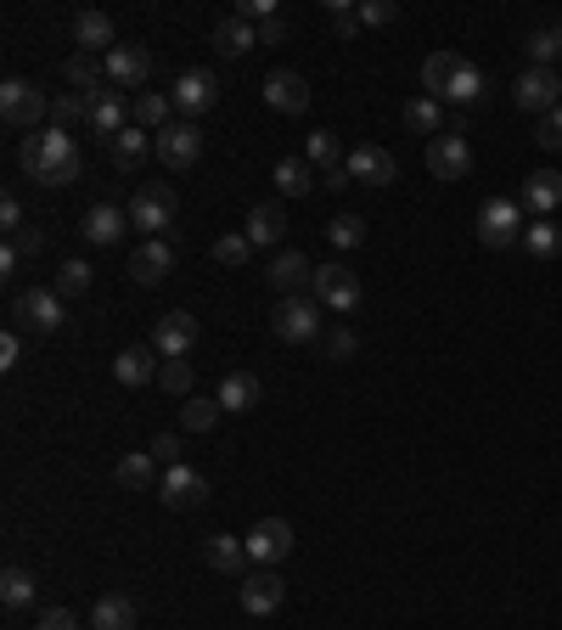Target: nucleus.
Instances as JSON below:
<instances>
[{"label": "nucleus", "instance_id": "1", "mask_svg": "<svg viewBox=\"0 0 562 630\" xmlns=\"http://www.w3.org/2000/svg\"><path fill=\"white\" fill-rule=\"evenodd\" d=\"M18 158H23V169L40 186H74L85 175V153H79V141L68 130H34V136H23Z\"/></svg>", "mask_w": 562, "mask_h": 630}, {"label": "nucleus", "instance_id": "2", "mask_svg": "<svg viewBox=\"0 0 562 630\" xmlns=\"http://www.w3.org/2000/svg\"><path fill=\"white\" fill-rule=\"evenodd\" d=\"M174 209H180L174 186H169V180H147V186H136V198H130V209H124V214H130V225L147 231V242H152V237L169 231Z\"/></svg>", "mask_w": 562, "mask_h": 630}, {"label": "nucleus", "instance_id": "3", "mask_svg": "<svg viewBox=\"0 0 562 630\" xmlns=\"http://www.w3.org/2000/svg\"><path fill=\"white\" fill-rule=\"evenodd\" d=\"M0 118L18 124V130H40V124L51 118V96L34 80H7L0 85Z\"/></svg>", "mask_w": 562, "mask_h": 630}, {"label": "nucleus", "instance_id": "4", "mask_svg": "<svg viewBox=\"0 0 562 630\" xmlns=\"http://www.w3.org/2000/svg\"><path fill=\"white\" fill-rule=\"evenodd\" d=\"M523 203L518 198H484V209H478V242L484 248H512V242H523Z\"/></svg>", "mask_w": 562, "mask_h": 630}, {"label": "nucleus", "instance_id": "5", "mask_svg": "<svg viewBox=\"0 0 562 630\" xmlns=\"http://www.w3.org/2000/svg\"><path fill=\"white\" fill-rule=\"evenodd\" d=\"M271 327H276V338H282V344H309V338H321V309H316V298L293 293V298H282V304H276Z\"/></svg>", "mask_w": 562, "mask_h": 630}, {"label": "nucleus", "instance_id": "6", "mask_svg": "<svg viewBox=\"0 0 562 630\" xmlns=\"http://www.w3.org/2000/svg\"><path fill=\"white\" fill-rule=\"evenodd\" d=\"M152 153L169 164V169H192L198 158H203V130L192 118H174V124H163V130L152 136Z\"/></svg>", "mask_w": 562, "mask_h": 630}, {"label": "nucleus", "instance_id": "7", "mask_svg": "<svg viewBox=\"0 0 562 630\" xmlns=\"http://www.w3.org/2000/svg\"><path fill=\"white\" fill-rule=\"evenodd\" d=\"M427 175L433 180H445V186H456V180H467L473 175V147H467V136H433L427 141Z\"/></svg>", "mask_w": 562, "mask_h": 630}, {"label": "nucleus", "instance_id": "8", "mask_svg": "<svg viewBox=\"0 0 562 630\" xmlns=\"http://www.w3.org/2000/svg\"><path fill=\"white\" fill-rule=\"evenodd\" d=\"M316 304H327V309H338V315H354V304H360V276L349 271V265H316Z\"/></svg>", "mask_w": 562, "mask_h": 630}, {"label": "nucleus", "instance_id": "9", "mask_svg": "<svg viewBox=\"0 0 562 630\" xmlns=\"http://www.w3.org/2000/svg\"><path fill=\"white\" fill-rule=\"evenodd\" d=\"M512 102L523 107V113H556L562 107V74H551V69H523L518 74V85H512Z\"/></svg>", "mask_w": 562, "mask_h": 630}, {"label": "nucleus", "instance_id": "10", "mask_svg": "<svg viewBox=\"0 0 562 630\" xmlns=\"http://www.w3.org/2000/svg\"><path fill=\"white\" fill-rule=\"evenodd\" d=\"M12 315H18L23 333H56L62 327V298H56V287H29V293L12 298Z\"/></svg>", "mask_w": 562, "mask_h": 630}, {"label": "nucleus", "instance_id": "11", "mask_svg": "<svg viewBox=\"0 0 562 630\" xmlns=\"http://www.w3.org/2000/svg\"><path fill=\"white\" fill-rule=\"evenodd\" d=\"M152 349L163 360H185L198 349V315H185V309H169L158 315V327H152Z\"/></svg>", "mask_w": 562, "mask_h": 630}, {"label": "nucleus", "instance_id": "12", "mask_svg": "<svg viewBox=\"0 0 562 630\" xmlns=\"http://www.w3.org/2000/svg\"><path fill=\"white\" fill-rule=\"evenodd\" d=\"M343 169H349V180H360V186H394V180H400L394 153L378 147V141H360V147L343 158Z\"/></svg>", "mask_w": 562, "mask_h": 630}, {"label": "nucleus", "instance_id": "13", "mask_svg": "<svg viewBox=\"0 0 562 630\" xmlns=\"http://www.w3.org/2000/svg\"><path fill=\"white\" fill-rule=\"evenodd\" d=\"M242 540H247V557H254L259 569H271V563L293 557V524H287V518H259Z\"/></svg>", "mask_w": 562, "mask_h": 630}, {"label": "nucleus", "instance_id": "14", "mask_svg": "<svg viewBox=\"0 0 562 630\" xmlns=\"http://www.w3.org/2000/svg\"><path fill=\"white\" fill-rule=\"evenodd\" d=\"M158 495L169 501V507L192 513V507H203V501H209V479H203L198 468L174 462V468H163V479H158Z\"/></svg>", "mask_w": 562, "mask_h": 630}, {"label": "nucleus", "instance_id": "15", "mask_svg": "<svg viewBox=\"0 0 562 630\" xmlns=\"http://www.w3.org/2000/svg\"><path fill=\"white\" fill-rule=\"evenodd\" d=\"M169 102H174L185 118H198V113H209V107L220 102V80H214L209 69H185V74L169 85Z\"/></svg>", "mask_w": 562, "mask_h": 630}, {"label": "nucleus", "instance_id": "16", "mask_svg": "<svg viewBox=\"0 0 562 630\" xmlns=\"http://www.w3.org/2000/svg\"><path fill=\"white\" fill-rule=\"evenodd\" d=\"M102 69H107V85L136 91V85H147V74H152V56H147V45H113V51L102 56Z\"/></svg>", "mask_w": 562, "mask_h": 630}, {"label": "nucleus", "instance_id": "17", "mask_svg": "<svg viewBox=\"0 0 562 630\" xmlns=\"http://www.w3.org/2000/svg\"><path fill=\"white\" fill-rule=\"evenodd\" d=\"M282 597H287V580H282V575H271V569H259V575H242V591H236L242 613H254V619L276 613V608H282Z\"/></svg>", "mask_w": 562, "mask_h": 630}, {"label": "nucleus", "instance_id": "18", "mask_svg": "<svg viewBox=\"0 0 562 630\" xmlns=\"http://www.w3.org/2000/svg\"><path fill=\"white\" fill-rule=\"evenodd\" d=\"M259 91H265V102H271L276 113H304V107H309V80H304L298 69H271Z\"/></svg>", "mask_w": 562, "mask_h": 630}, {"label": "nucleus", "instance_id": "19", "mask_svg": "<svg viewBox=\"0 0 562 630\" xmlns=\"http://www.w3.org/2000/svg\"><path fill=\"white\" fill-rule=\"evenodd\" d=\"M163 371V355L152 349V344H130V349H118V360H113V377L124 389H141V384H152V377Z\"/></svg>", "mask_w": 562, "mask_h": 630}, {"label": "nucleus", "instance_id": "20", "mask_svg": "<svg viewBox=\"0 0 562 630\" xmlns=\"http://www.w3.org/2000/svg\"><path fill=\"white\" fill-rule=\"evenodd\" d=\"M529 214H540V220H551L556 209H562V175L556 169H534L529 180H523V198H518Z\"/></svg>", "mask_w": 562, "mask_h": 630}, {"label": "nucleus", "instance_id": "21", "mask_svg": "<svg viewBox=\"0 0 562 630\" xmlns=\"http://www.w3.org/2000/svg\"><path fill=\"white\" fill-rule=\"evenodd\" d=\"M265 282L276 287V293H304V282H316V265H309L304 254H298V248H282V254L271 260V271H265Z\"/></svg>", "mask_w": 562, "mask_h": 630}, {"label": "nucleus", "instance_id": "22", "mask_svg": "<svg viewBox=\"0 0 562 630\" xmlns=\"http://www.w3.org/2000/svg\"><path fill=\"white\" fill-rule=\"evenodd\" d=\"M169 271H174V248H169L163 237L141 242L136 254H130V276H136V282H147V287H152V282H163Z\"/></svg>", "mask_w": 562, "mask_h": 630}, {"label": "nucleus", "instance_id": "23", "mask_svg": "<svg viewBox=\"0 0 562 630\" xmlns=\"http://www.w3.org/2000/svg\"><path fill=\"white\" fill-rule=\"evenodd\" d=\"M242 231H247V242H254V248H276L287 237V209L282 203H254Z\"/></svg>", "mask_w": 562, "mask_h": 630}, {"label": "nucleus", "instance_id": "24", "mask_svg": "<svg viewBox=\"0 0 562 630\" xmlns=\"http://www.w3.org/2000/svg\"><path fill=\"white\" fill-rule=\"evenodd\" d=\"M124 220H130L124 209H113V203H96V209L79 220V237H85V242H96V248H118V242H124Z\"/></svg>", "mask_w": 562, "mask_h": 630}, {"label": "nucleus", "instance_id": "25", "mask_svg": "<svg viewBox=\"0 0 562 630\" xmlns=\"http://www.w3.org/2000/svg\"><path fill=\"white\" fill-rule=\"evenodd\" d=\"M91 136H107V141H118L130 124H124V91H102L96 102H91Z\"/></svg>", "mask_w": 562, "mask_h": 630}, {"label": "nucleus", "instance_id": "26", "mask_svg": "<svg viewBox=\"0 0 562 630\" xmlns=\"http://www.w3.org/2000/svg\"><path fill=\"white\" fill-rule=\"evenodd\" d=\"M259 395H265V389H259V377H254V371H225L214 400H220L225 411H254V406H259Z\"/></svg>", "mask_w": 562, "mask_h": 630}, {"label": "nucleus", "instance_id": "27", "mask_svg": "<svg viewBox=\"0 0 562 630\" xmlns=\"http://www.w3.org/2000/svg\"><path fill=\"white\" fill-rule=\"evenodd\" d=\"M91 630H136V602L124 597V591L96 597V608H91Z\"/></svg>", "mask_w": 562, "mask_h": 630}, {"label": "nucleus", "instance_id": "28", "mask_svg": "<svg viewBox=\"0 0 562 630\" xmlns=\"http://www.w3.org/2000/svg\"><path fill=\"white\" fill-rule=\"evenodd\" d=\"M254 45H259V29H254V23H242L236 12L214 23V51H220V56H247Z\"/></svg>", "mask_w": 562, "mask_h": 630}, {"label": "nucleus", "instance_id": "29", "mask_svg": "<svg viewBox=\"0 0 562 630\" xmlns=\"http://www.w3.org/2000/svg\"><path fill=\"white\" fill-rule=\"evenodd\" d=\"M74 45L91 56V51H113L118 45V34H113V18L107 12H79L74 18Z\"/></svg>", "mask_w": 562, "mask_h": 630}, {"label": "nucleus", "instance_id": "30", "mask_svg": "<svg viewBox=\"0 0 562 630\" xmlns=\"http://www.w3.org/2000/svg\"><path fill=\"white\" fill-rule=\"evenodd\" d=\"M203 557H209V569H220V575H242L247 563V540H236V535H209V546H203Z\"/></svg>", "mask_w": 562, "mask_h": 630}, {"label": "nucleus", "instance_id": "31", "mask_svg": "<svg viewBox=\"0 0 562 630\" xmlns=\"http://www.w3.org/2000/svg\"><path fill=\"white\" fill-rule=\"evenodd\" d=\"M113 473H118V484H124V490H158V479H163L152 451H130V456H124Z\"/></svg>", "mask_w": 562, "mask_h": 630}, {"label": "nucleus", "instance_id": "32", "mask_svg": "<svg viewBox=\"0 0 562 630\" xmlns=\"http://www.w3.org/2000/svg\"><path fill=\"white\" fill-rule=\"evenodd\" d=\"M271 180H276L282 198H309V186H316V164H309V158H282Z\"/></svg>", "mask_w": 562, "mask_h": 630}, {"label": "nucleus", "instance_id": "33", "mask_svg": "<svg viewBox=\"0 0 562 630\" xmlns=\"http://www.w3.org/2000/svg\"><path fill=\"white\" fill-rule=\"evenodd\" d=\"M456 69H462V56L456 51H433L427 62H422V91L439 102L445 91H450V80H456Z\"/></svg>", "mask_w": 562, "mask_h": 630}, {"label": "nucleus", "instance_id": "34", "mask_svg": "<svg viewBox=\"0 0 562 630\" xmlns=\"http://www.w3.org/2000/svg\"><path fill=\"white\" fill-rule=\"evenodd\" d=\"M68 85H74L85 102H96L102 85H107V69H102V62H91L85 51H74V56H68Z\"/></svg>", "mask_w": 562, "mask_h": 630}, {"label": "nucleus", "instance_id": "35", "mask_svg": "<svg viewBox=\"0 0 562 630\" xmlns=\"http://www.w3.org/2000/svg\"><path fill=\"white\" fill-rule=\"evenodd\" d=\"M489 91V80H484V69H473V62L462 56V69H456V80H450V91L439 96V102H456V107H473L478 96Z\"/></svg>", "mask_w": 562, "mask_h": 630}, {"label": "nucleus", "instance_id": "36", "mask_svg": "<svg viewBox=\"0 0 562 630\" xmlns=\"http://www.w3.org/2000/svg\"><path fill=\"white\" fill-rule=\"evenodd\" d=\"M147 153H152V136L141 130V124H130V130H124V136L113 141V164H118L124 175H130V169H136V164L147 158Z\"/></svg>", "mask_w": 562, "mask_h": 630}, {"label": "nucleus", "instance_id": "37", "mask_svg": "<svg viewBox=\"0 0 562 630\" xmlns=\"http://www.w3.org/2000/svg\"><path fill=\"white\" fill-rule=\"evenodd\" d=\"M169 107H174L169 96H158V91H141V96H136V107H130V118L141 124L147 136H158L163 124H169Z\"/></svg>", "mask_w": 562, "mask_h": 630}, {"label": "nucleus", "instance_id": "38", "mask_svg": "<svg viewBox=\"0 0 562 630\" xmlns=\"http://www.w3.org/2000/svg\"><path fill=\"white\" fill-rule=\"evenodd\" d=\"M400 118H405V130H416V136H439V102H433V96H411Z\"/></svg>", "mask_w": 562, "mask_h": 630}, {"label": "nucleus", "instance_id": "39", "mask_svg": "<svg viewBox=\"0 0 562 630\" xmlns=\"http://www.w3.org/2000/svg\"><path fill=\"white\" fill-rule=\"evenodd\" d=\"M220 411H225L220 400H198V395H192V400L180 406V428H185V433H214Z\"/></svg>", "mask_w": 562, "mask_h": 630}, {"label": "nucleus", "instance_id": "40", "mask_svg": "<svg viewBox=\"0 0 562 630\" xmlns=\"http://www.w3.org/2000/svg\"><path fill=\"white\" fill-rule=\"evenodd\" d=\"M214 260H220L225 271H242L247 260H254V242H247V231H225V237H214Z\"/></svg>", "mask_w": 562, "mask_h": 630}, {"label": "nucleus", "instance_id": "41", "mask_svg": "<svg viewBox=\"0 0 562 630\" xmlns=\"http://www.w3.org/2000/svg\"><path fill=\"white\" fill-rule=\"evenodd\" d=\"M523 248H529L534 260H556V254H562V231H556L551 220H534V225L523 231Z\"/></svg>", "mask_w": 562, "mask_h": 630}, {"label": "nucleus", "instance_id": "42", "mask_svg": "<svg viewBox=\"0 0 562 630\" xmlns=\"http://www.w3.org/2000/svg\"><path fill=\"white\" fill-rule=\"evenodd\" d=\"M34 575L29 569H7V575H0V602H7V608H29L34 602Z\"/></svg>", "mask_w": 562, "mask_h": 630}, {"label": "nucleus", "instance_id": "43", "mask_svg": "<svg viewBox=\"0 0 562 630\" xmlns=\"http://www.w3.org/2000/svg\"><path fill=\"white\" fill-rule=\"evenodd\" d=\"M304 158L316 164V169H338V164H343V147H338L332 130H316V136L304 141Z\"/></svg>", "mask_w": 562, "mask_h": 630}, {"label": "nucleus", "instance_id": "44", "mask_svg": "<svg viewBox=\"0 0 562 630\" xmlns=\"http://www.w3.org/2000/svg\"><path fill=\"white\" fill-rule=\"evenodd\" d=\"M79 118H91V102H85L79 91L51 96V130H68V124H79Z\"/></svg>", "mask_w": 562, "mask_h": 630}, {"label": "nucleus", "instance_id": "45", "mask_svg": "<svg viewBox=\"0 0 562 630\" xmlns=\"http://www.w3.org/2000/svg\"><path fill=\"white\" fill-rule=\"evenodd\" d=\"M85 287H91V265L85 260H68L56 271V298H79Z\"/></svg>", "mask_w": 562, "mask_h": 630}, {"label": "nucleus", "instance_id": "46", "mask_svg": "<svg viewBox=\"0 0 562 630\" xmlns=\"http://www.w3.org/2000/svg\"><path fill=\"white\" fill-rule=\"evenodd\" d=\"M327 237H332V248H360L365 242V220L360 214H338V220H327Z\"/></svg>", "mask_w": 562, "mask_h": 630}, {"label": "nucleus", "instance_id": "47", "mask_svg": "<svg viewBox=\"0 0 562 630\" xmlns=\"http://www.w3.org/2000/svg\"><path fill=\"white\" fill-rule=\"evenodd\" d=\"M327 18H332V34L354 40L365 23H360V7H349V0H327Z\"/></svg>", "mask_w": 562, "mask_h": 630}, {"label": "nucleus", "instance_id": "48", "mask_svg": "<svg viewBox=\"0 0 562 630\" xmlns=\"http://www.w3.org/2000/svg\"><path fill=\"white\" fill-rule=\"evenodd\" d=\"M158 384H163L169 395H185V400H192V360H163Z\"/></svg>", "mask_w": 562, "mask_h": 630}, {"label": "nucleus", "instance_id": "49", "mask_svg": "<svg viewBox=\"0 0 562 630\" xmlns=\"http://www.w3.org/2000/svg\"><path fill=\"white\" fill-rule=\"evenodd\" d=\"M523 51L534 56V69H545V62L562 51V34H556V29H534V34L523 40Z\"/></svg>", "mask_w": 562, "mask_h": 630}, {"label": "nucleus", "instance_id": "50", "mask_svg": "<svg viewBox=\"0 0 562 630\" xmlns=\"http://www.w3.org/2000/svg\"><path fill=\"white\" fill-rule=\"evenodd\" d=\"M394 18H400L394 0H365V7H360V23H365V29H389Z\"/></svg>", "mask_w": 562, "mask_h": 630}, {"label": "nucleus", "instance_id": "51", "mask_svg": "<svg viewBox=\"0 0 562 630\" xmlns=\"http://www.w3.org/2000/svg\"><path fill=\"white\" fill-rule=\"evenodd\" d=\"M236 18L259 29V23H271V18H276V0H236Z\"/></svg>", "mask_w": 562, "mask_h": 630}, {"label": "nucleus", "instance_id": "52", "mask_svg": "<svg viewBox=\"0 0 562 630\" xmlns=\"http://www.w3.org/2000/svg\"><path fill=\"white\" fill-rule=\"evenodd\" d=\"M354 349H360V338H354L349 327L327 333V360H354Z\"/></svg>", "mask_w": 562, "mask_h": 630}, {"label": "nucleus", "instance_id": "53", "mask_svg": "<svg viewBox=\"0 0 562 630\" xmlns=\"http://www.w3.org/2000/svg\"><path fill=\"white\" fill-rule=\"evenodd\" d=\"M534 141H540V147H545V153H556V147H562V107H556V113H545V118H540V136H534Z\"/></svg>", "mask_w": 562, "mask_h": 630}, {"label": "nucleus", "instance_id": "54", "mask_svg": "<svg viewBox=\"0 0 562 630\" xmlns=\"http://www.w3.org/2000/svg\"><path fill=\"white\" fill-rule=\"evenodd\" d=\"M147 451H152V456H158L163 468H174V462H180V433H158V439H152Z\"/></svg>", "mask_w": 562, "mask_h": 630}, {"label": "nucleus", "instance_id": "55", "mask_svg": "<svg viewBox=\"0 0 562 630\" xmlns=\"http://www.w3.org/2000/svg\"><path fill=\"white\" fill-rule=\"evenodd\" d=\"M34 630H79V619H74L68 608H45V613L34 619Z\"/></svg>", "mask_w": 562, "mask_h": 630}, {"label": "nucleus", "instance_id": "56", "mask_svg": "<svg viewBox=\"0 0 562 630\" xmlns=\"http://www.w3.org/2000/svg\"><path fill=\"white\" fill-rule=\"evenodd\" d=\"M12 248H18V254H23V260H34V254H40V248H45V231H34V225H23V231L12 237Z\"/></svg>", "mask_w": 562, "mask_h": 630}, {"label": "nucleus", "instance_id": "57", "mask_svg": "<svg viewBox=\"0 0 562 630\" xmlns=\"http://www.w3.org/2000/svg\"><path fill=\"white\" fill-rule=\"evenodd\" d=\"M0 225H7L12 237L23 231V203H18V198H0Z\"/></svg>", "mask_w": 562, "mask_h": 630}, {"label": "nucleus", "instance_id": "58", "mask_svg": "<svg viewBox=\"0 0 562 630\" xmlns=\"http://www.w3.org/2000/svg\"><path fill=\"white\" fill-rule=\"evenodd\" d=\"M18 355H23V338H18V333H7V338H0V366L12 371V366H18Z\"/></svg>", "mask_w": 562, "mask_h": 630}, {"label": "nucleus", "instance_id": "59", "mask_svg": "<svg viewBox=\"0 0 562 630\" xmlns=\"http://www.w3.org/2000/svg\"><path fill=\"white\" fill-rule=\"evenodd\" d=\"M282 34H287V23H282V18H271V23H259V45H276Z\"/></svg>", "mask_w": 562, "mask_h": 630}, {"label": "nucleus", "instance_id": "60", "mask_svg": "<svg viewBox=\"0 0 562 630\" xmlns=\"http://www.w3.org/2000/svg\"><path fill=\"white\" fill-rule=\"evenodd\" d=\"M18 265H23V254H18V248H12V242H7V248H0V276H12Z\"/></svg>", "mask_w": 562, "mask_h": 630}, {"label": "nucleus", "instance_id": "61", "mask_svg": "<svg viewBox=\"0 0 562 630\" xmlns=\"http://www.w3.org/2000/svg\"><path fill=\"white\" fill-rule=\"evenodd\" d=\"M321 186H332V192H343V186H349V169H343V164H338V169H327V180H321Z\"/></svg>", "mask_w": 562, "mask_h": 630}, {"label": "nucleus", "instance_id": "62", "mask_svg": "<svg viewBox=\"0 0 562 630\" xmlns=\"http://www.w3.org/2000/svg\"><path fill=\"white\" fill-rule=\"evenodd\" d=\"M556 34H562V23H556Z\"/></svg>", "mask_w": 562, "mask_h": 630}]
</instances>
